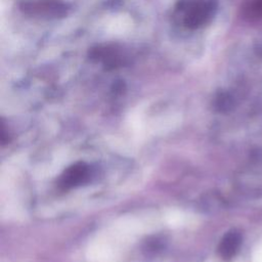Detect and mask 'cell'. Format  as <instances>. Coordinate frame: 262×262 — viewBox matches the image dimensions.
I'll return each instance as SVG.
<instances>
[{"mask_svg": "<svg viewBox=\"0 0 262 262\" xmlns=\"http://www.w3.org/2000/svg\"><path fill=\"white\" fill-rule=\"evenodd\" d=\"M217 10L216 0H179L175 6V20L187 29L207 25Z\"/></svg>", "mask_w": 262, "mask_h": 262, "instance_id": "obj_1", "label": "cell"}, {"mask_svg": "<svg viewBox=\"0 0 262 262\" xmlns=\"http://www.w3.org/2000/svg\"><path fill=\"white\" fill-rule=\"evenodd\" d=\"M242 243V235L237 230H230L224 234L220 241L218 252L220 257L225 260H231L237 253Z\"/></svg>", "mask_w": 262, "mask_h": 262, "instance_id": "obj_2", "label": "cell"}, {"mask_svg": "<svg viewBox=\"0 0 262 262\" xmlns=\"http://www.w3.org/2000/svg\"><path fill=\"white\" fill-rule=\"evenodd\" d=\"M88 167L85 164H76L64 172L61 182L66 187L77 185L86 180V178L88 177Z\"/></svg>", "mask_w": 262, "mask_h": 262, "instance_id": "obj_3", "label": "cell"}, {"mask_svg": "<svg viewBox=\"0 0 262 262\" xmlns=\"http://www.w3.org/2000/svg\"><path fill=\"white\" fill-rule=\"evenodd\" d=\"M247 16L254 20L262 19V0H253L247 7Z\"/></svg>", "mask_w": 262, "mask_h": 262, "instance_id": "obj_4", "label": "cell"}]
</instances>
